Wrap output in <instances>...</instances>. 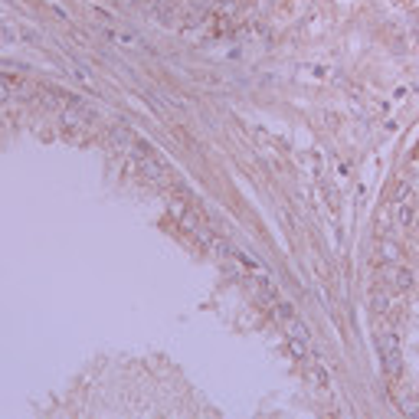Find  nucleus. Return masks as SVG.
<instances>
[{
	"label": "nucleus",
	"mask_w": 419,
	"mask_h": 419,
	"mask_svg": "<svg viewBox=\"0 0 419 419\" xmlns=\"http://www.w3.org/2000/svg\"><path fill=\"white\" fill-rule=\"evenodd\" d=\"M10 95H13L10 82H7V79H0V105H7V102H10Z\"/></svg>",
	"instance_id": "nucleus-1"
}]
</instances>
